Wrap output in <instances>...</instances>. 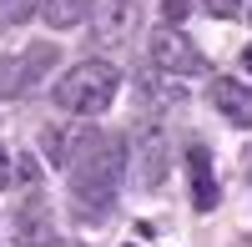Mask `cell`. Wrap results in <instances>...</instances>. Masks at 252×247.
Wrapping results in <instances>:
<instances>
[{
  "instance_id": "1",
  "label": "cell",
  "mask_w": 252,
  "mask_h": 247,
  "mask_svg": "<svg viewBox=\"0 0 252 247\" xmlns=\"http://www.w3.org/2000/svg\"><path fill=\"white\" fill-rule=\"evenodd\" d=\"M56 147V161L66 167L71 177V202L81 217L101 222L111 212V197H116V182H121V167H126V152L111 131H96V126H76V131H61L51 136Z\"/></svg>"
},
{
  "instance_id": "2",
  "label": "cell",
  "mask_w": 252,
  "mask_h": 247,
  "mask_svg": "<svg viewBox=\"0 0 252 247\" xmlns=\"http://www.w3.org/2000/svg\"><path fill=\"white\" fill-rule=\"evenodd\" d=\"M116 86H121V76H116L111 61H81V66H71L56 81L51 96L66 116H101L116 101Z\"/></svg>"
},
{
  "instance_id": "3",
  "label": "cell",
  "mask_w": 252,
  "mask_h": 247,
  "mask_svg": "<svg viewBox=\"0 0 252 247\" xmlns=\"http://www.w3.org/2000/svg\"><path fill=\"white\" fill-rule=\"evenodd\" d=\"M121 152H126V167H121V172L131 177V187L152 192V187H161V182H166V131H161V126L141 121Z\"/></svg>"
},
{
  "instance_id": "4",
  "label": "cell",
  "mask_w": 252,
  "mask_h": 247,
  "mask_svg": "<svg viewBox=\"0 0 252 247\" xmlns=\"http://www.w3.org/2000/svg\"><path fill=\"white\" fill-rule=\"evenodd\" d=\"M146 66L161 71V76H207V56L177 26H161V31L146 35Z\"/></svg>"
},
{
  "instance_id": "5",
  "label": "cell",
  "mask_w": 252,
  "mask_h": 247,
  "mask_svg": "<svg viewBox=\"0 0 252 247\" xmlns=\"http://www.w3.org/2000/svg\"><path fill=\"white\" fill-rule=\"evenodd\" d=\"M187 187H192V207H197V212H212L217 202H222V187H217L212 152H207V147H192V152H187Z\"/></svg>"
},
{
  "instance_id": "6",
  "label": "cell",
  "mask_w": 252,
  "mask_h": 247,
  "mask_svg": "<svg viewBox=\"0 0 252 247\" xmlns=\"http://www.w3.org/2000/svg\"><path fill=\"white\" fill-rule=\"evenodd\" d=\"M56 61V46H35L26 56H15V61H0V96H15V91H26L31 81L40 76Z\"/></svg>"
},
{
  "instance_id": "7",
  "label": "cell",
  "mask_w": 252,
  "mask_h": 247,
  "mask_svg": "<svg viewBox=\"0 0 252 247\" xmlns=\"http://www.w3.org/2000/svg\"><path fill=\"white\" fill-rule=\"evenodd\" d=\"M212 106L232 126H252V86H242V81H212Z\"/></svg>"
},
{
  "instance_id": "8",
  "label": "cell",
  "mask_w": 252,
  "mask_h": 247,
  "mask_svg": "<svg viewBox=\"0 0 252 247\" xmlns=\"http://www.w3.org/2000/svg\"><path fill=\"white\" fill-rule=\"evenodd\" d=\"M131 26H136V0H111V10L101 15V26H96V40L101 46H121Z\"/></svg>"
},
{
  "instance_id": "9",
  "label": "cell",
  "mask_w": 252,
  "mask_h": 247,
  "mask_svg": "<svg viewBox=\"0 0 252 247\" xmlns=\"http://www.w3.org/2000/svg\"><path fill=\"white\" fill-rule=\"evenodd\" d=\"M91 10H96V0H40V15H46V26H56V31L81 26Z\"/></svg>"
},
{
  "instance_id": "10",
  "label": "cell",
  "mask_w": 252,
  "mask_h": 247,
  "mask_svg": "<svg viewBox=\"0 0 252 247\" xmlns=\"http://www.w3.org/2000/svg\"><path fill=\"white\" fill-rule=\"evenodd\" d=\"M40 0H0V26H20V20H31V10Z\"/></svg>"
},
{
  "instance_id": "11",
  "label": "cell",
  "mask_w": 252,
  "mask_h": 247,
  "mask_svg": "<svg viewBox=\"0 0 252 247\" xmlns=\"http://www.w3.org/2000/svg\"><path fill=\"white\" fill-rule=\"evenodd\" d=\"M15 182H26V187H35V182H40V167H35V156H31V152H20V156H15Z\"/></svg>"
},
{
  "instance_id": "12",
  "label": "cell",
  "mask_w": 252,
  "mask_h": 247,
  "mask_svg": "<svg viewBox=\"0 0 252 247\" xmlns=\"http://www.w3.org/2000/svg\"><path fill=\"white\" fill-rule=\"evenodd\" d=\"M187 10H192V0H161V15H166V26L187 20Z\"/></svg>"
},
{
  "instance_id": "13",
  "label": "cell",
  "mask_w": 252,
  "mask_h": 247,
  "mask_svg": "<svg viewBox=\"0 0 252 247\" xmlns=\"http://www.w3.org/2000/svg\"><path fill=\"white\" fill-rule=\"evenodd\" d=\"M202 10H207V15H237L242 0H202Z\"/></svg>"
},
{
  "instance_id": "14",
  "label": "cell",
  "mask_w": 252,
  "mask_h": 247,
  "mask_svg": "<svg viewBox=\"0 0 252 247\" xmlns=\"http://www.w3.org/2000/svg\"><path fill=\"white\" fill-rule=\"evenodd\" d=\"M10 182H15V156L0 147V187H10Z\"/></svg>"
},
{
  "instance_id": "15",
  "label": "cell",
  "mask_w": 252,
  "mask_h": 247,
  "mask_svg": "<svg viewBox=\"0 0 252 247\" xmlns=\"http://www.w3.org/2000/svg\"><path fill=\"white\" fill-rule=\"evenodd\" d=\"M242 66H247V71H252V51H247V56H242Z\"/></svg>"
},
{
  "instance_id": "16",
  "label": "cell",
  "mask_w": 252,
  "mask_h": 247,
  "mask_svg": "<svg viewBox=\"0 0 252 247\" xmlns=\"http://www.w3.org/2000/svg\"><path fill=\"white\" fill-rule=\"evenodd\" d=\"M247 20H252V10H247Z\"/></svg>"
}]
</instances>
